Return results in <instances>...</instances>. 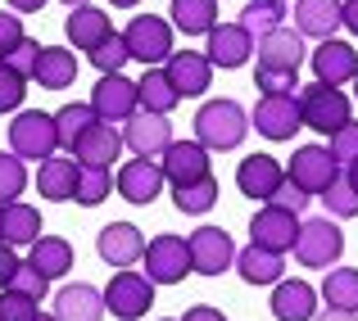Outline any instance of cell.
Returning a JSON list of instances; mask_svg holds the SVG:
<instances>
[{
	"instance_id": "6da1fadb",
	"label": "cell",
	"mask_w": 358,
	"mask_h": 321,
	"mask_svg": "<svg viewBox=\"0 0 358 321\" xmlns=\"http://www.w3.org/2000/svg\"><path fill=\"white\" fill-rule=\"evenodd\" d=\"M250 136V113L236 100H209L195 113V140L204 149H241V140Z\"/></svg>"
},
{
	"instance_id": "7a4b0ae2",
	"label": "cell",
	"mask_w": 358,
	"mask_h": 321,
	"mask_svg": "<svg viewBox=\"0 0 358 321\" xmlns=\"http://www.w3.org/2000/svg\"><path fill=\"white\" fill-rule=\"evenodd\" d=\"M295 105H299V127L322 131V136H331V131H341L350 122V96L341 87H322V82L299 87Z\"/></svg>"
},
{
	"instance_id": "3957f363",
	"label": "cell",
	"mask_w": 358,
	"mask_h": 321,
	"mask_svg": "<svg viewBox=\"0 0 358 321\" xmlns=\"http://www.w3.org/2000/svg\"><path fill=\"white\" fill-rule=\"evenodd\" d=\"M290 249H295L299 267H336L345 253V231L336 226V217H308V222H299V235Z\"/></svg>"
},
{
	"instance_id": "277c9868",
	"label": "cell",
	"mask_w": 358,
	"mask_h": 321,
	"mask_svg": "<svg viewBox=\"0 0 358 321\" xmlns=\"http://www.w3.org/2000/svg\"><path fill=\"white\" fill-rule=\"evenodd\" d=\"M122 45H127V59H141L145 68H159L173 54V23L159 14H136L122 32Z\"/></svg>"
},
{
	"instance_id": "5b68a950",
	"label": "cell",
	"mask_w": 358,
	"mask_h": 321,
	"mask_svg": "<svg viewBox=\"0 0 358 321\" xmlns=\"http://www.w3.org/2000/svg\"><path fill=\"white\" fill-rule=\"evenodd\" d=\"M55 149H59V136H55V113H41V109H23V113H18L14 127H9V154L41 163V158L55 154Z\"/></svg>"
},
{
	"instance_id": "8992f818",
	"label": "cell",
	"mask_w": 358,
	"mask_h": 321,
	"mask_svg": "<svg viewBox=\"0 0 358 321\" xmlns=\"http://www.w3.org/2000/svg\"><path fill=\"white\" fill-rule=\"evenodd\" d=\"M100 294H105V313H114L118 321H136L155 308V285H150L145 271H127V267L114 271V281Z\"/></svg>"
},
{
	"instance_id": "52a82bcc",
	"label": "cell",
	"mask_w": 358,
	"mask_h": 321,
	"mask_svg": "<svg viewBox=\"0 0 358 321\" xmlns=\"http://www.w3.org/2000/svg\"><path fill=\"white\" fill-rule=\"evenodd\" d=\"M141 262H145L150 285H177V281H186V271H191V249H186L182 235L164 231V235H155V240L145 244Z\"/></svg>"
},
{
	"instance_id": "ba28073f",
	"label": "cell",
	"mask_w": 358,
	"mask_h": 321,
	"mask_svg": "<svg viewBox=\"0 0 358 321\" xmlns=\"http://www.w3.org/2000/svg\"><path fill=\"white\" fill-rule=\"evenodd\" d=\"M122 145L136 149V158H159L168 145H173V122H168V113H150V109H136L127 122H122Z\"/></svg>"
},
{
	"instance_id": "9c48e42d",
	"label": "cell",
	"mask_w": 358,
	"mask_h": 321,
	"mask_svg": "<svg viewBox=\"0 0 358 321\" xmlns=\"http://www.w3.org/2000/svg\"><path fill=\"white\" fill-rule=\"evenodd\" d=\"M286 177L304 195H322L327 186L341 177V163L331 158V149H327V145H299L295 158H290V167H286Z\"/></svg>"
},
{
	"instance_id": "30bf717a",
	"label": "cell",
	"mask_w": 358,
	"mask_h": 321,
	"mask_svg": "<svg viewBox=\"0 0 358 321\" xmlns=\"http://www.w3.org/2000/svg\"><path fill=\"white\" fill-rule=\"evenodd\" d=\"M186 249H191V271H200V276H222L236 262V244L222 226H200L186 240Z\"/></svg>"
},
{
	"instance_id": "8fae6325",
	"label": "cell",
	"mask_w": 358,
	"mask_h": 321,
	"mask_svg": "<svg viewBox=\"0 0 358 321\" xmlns=\"http://www.w3.org/2000/svg\"><path fill=\"white\" fill-rule=\"evenodd\" d=\"M91 109H96L100 122H127L131 113L141 109L136 82L122 77V73H105V77L96 82V91H91Z\"/></svg>"
},
{
	"instance_id": "7c38bea8",
	"label": "cell",
	"mask_w": 358,
	"mask_h": 321,
	"mask_svg": "<svg viewBox=\"0 0 358 321\" xmlns=\"http://www.w3.org/2000/svg\"><path fill=\"white\" fill-rule=\"evenodd\" d=\"M114 186L127 204H155L159 195H164L168 177H164V167H159V158H131V163L118 167Z\"/></svg>"
},
{
	"instance_id": "4fadbf2b",
	"label": "cell",
	"mask_w": 358,
	"mask_h": 321,
	"mask_svg": "<svg viewBox=\"0 0 358 321\" xmlns=\"http://www.w3.org/2000/svg\"><path fill=\"white\" fill-rule=\"evenodd\" d=\"M164 77L173 82V91L182 100H191V96H204V91H209L213 64L204 59V50H173L168 64H164Z\"/></svg>"
},
{
	"instance_id": "5bb4252c",
	"label": "cell",
	"mask_w": 358,
	"mask_h": 321,
	"mask_svg": "<svg viewBox=\"0 0 358 321\" xmlns=\"http://www.w3.org/2000/svg\"><path fill=\"white\" fill-rule=\"evenodd\" d=\"M250 122H254V131L268 136V140H295V131H299V105H295V96H263L259 105H254Z\"/></svg>"
},
{
	"instance_id": "9a60e30c",
	"label": "cell",
	"mask_w": 358,
	"mask_h": 321,
	"mask_svg": "<svg viewBox=\"0 0 358 321\" xmlns=\"http://www.w3.org/2000/svg\"><path fill=\"white\" fill-rule=\"evenodd\" d=\"M96 253L109 262V267H131V262H141V253H145V235H141V226L131 222H109L100 226L96 235Z\"/></svg>"
},
{
	"instance_id": "2e32d148",
	"label": "cell",
	"mask_w": 358,
	"mask_h": 321,
	"mask_svg": "<svg viewBox=\"0 0 358 321\" xmlns=\"http://www.w3.org/2000/svg\"><path fill=\"white\" fill-rule=\"evenodd\" d=\"M254 54H259V68H277V73H299L304 64V36L295 27H277V32L259 36L254 41Z\"/></svg>"
},
{
	"instance_id": "e0dca14e",
	"label": "cell",
	"mask_w": 358,
	"mask_h": 321,
	"mask_svg": "<svg viewBox=\"0 0 358 321\" xmlns=\"http://www.w3.org/2000/svg\"><path fill=\"white\" fill-rule=\"evenodd\" d=\"M159 167L173 186H186V181H200L209 177V149L200 140H173V145L159 154Z\"/></svg>"
},
{
	"instance_id": "ac0fdd59",
	"label": "cell",
	"mask_w": 358,
	"mask_h": 321,
	"mask_svg": "<svg viewBox=\"0 0 358 321\" xmlns=\"http://www.w3.org/2000/svg\"><path fill=\"white\" fill-rule=\"evenodd\" d=\"M286 167L277 163L272 154H245L236 163V191L245 200H272V191L281 186Z\"/></svg>"
},
{
	"instance_id": "d6986e66",
	"label": "cell",
	"mask_w": 358,
	"mask_h": 321,
	"mask_svg": "<svg viewBox=\"0 0 358 321\" xmlns=\"http://www.w3.org/2000/svg\"><path fill=\"white\" fill-rule=\"evenodd\" d=\"M118 154H122V136L114 131V122H91L78 136V145H73L78 167H109V163H118Z\"/></svg>"
},
{
	"instance_id": "ffe728a7",
	"label": "cell",
	"mask_w": 358,
	"mask_h": 321,
	"mask_svg": "<svg viewBox=\"0 0 358 321\" xmlns=\"http://www.w3.org/2000/svg\"><path fill=\"white\" fill-rule=\"evenodd\" d=\"M250 54H254V36L241 23H218L209 32V45H204V59L213 68H241Z\"/></svg>"
},
{
	"instance_id": "44dd1931",
	"label": "cell",
	"mask_w": 358,
	"mask_h": 321,
	"mask_svg": "<svg viewBox=\"0 0 358 321\" xmlns=\"http://www.w3.org/2000/svg\"><path fill=\"white\" fill-rule=\"evenodd\" d=\"M250 235H254V244H259V249L286 253L290 244H295V235H299V217L272 209V204H263V209L254 213V222H250Z\"/></svg>"
},
{
	"instance_id": "7402d4cb",
	"label": "cell",
	"mask_w": 358,
	"mask_h": 321,
	"mask_svg": "<svg viewBox=\"0 0 358 321\" xmlns=\"http://www.w3.org/2000/svg\"><path fill=\"white\" fill-rule=\"evenodd\" d=\"M308 59H313V73H317L322 87H345V82H354V73H358V50L350 41H336V36L322 41Z\"/></svg>"
},
{
	"instance_id": "603a6c76",
	"label": "cell",
	"mask_w": 358,
	"mask_h": 321,
	"mask_svg": "<svg viewBox=\"0 0 358 321\" xmlns=\"http://www.w3.org/2000/svg\"><path fill=\"white\" fill-rule=\"evenodd\" d=\"M272 317L277 321H313L317 317V290L308 281H286L281 276L272 285Z\"/></svg>"
},
{
	"instance_id": "cb8c5ba5",
	"label": "cell",
	"mask_w": 358,
	"mask_h": 321,
	"mask_svg": "<svg viewBox=\"0 0 358 321\" xmlns=\"http://www.w3.org/2000/svg\"><path fill=\"white\" fill-rule=\"evenodd\" d=\"M109 32H114V23H109V14L96 9V5H78V9H69V18H64V36H69V45H78L82 54H91Z\"/></svg>"
},
{
	"instance_id": "d4e9b609",
	"label": "cell",
	"mask_w": 358,
	"mask_h": 321,
	"mask_svg": "<svg viewBox=\"0 0 358 321\" xmlns=\"http://www.w3.org/2000/svg\"><path fill=\"white\" fill-rule=\"evenodd\" d=\"M32 82H41V91H69L78 82V54L69 45H41Z\"/></svg>"
},
{
	"instance_id": "484cf974",
	"label": "cell",
	"mask_w": 358,
	"mask_h": 321,
	"mask_svg": "<svg viewBox=\"0 0 358 321\" xmlns=\"http://www.w3.org/2000/svg\"><path fill=\"white\" fill-rule=\"evenodd\" d=\"M100 317H105V294L87 281L64 285L55 294V321H100Z\"/></svg>"
},
{
	"instance_id": "4316f807",
	"label": "cell",
	"mask_w": 358,
	"mask_h": 321,
	"mask_svg": "<svg viewBox=\"0 0 358 321\" xmlns=\"http://www.w3.org/2000/svg\"><path fill=\"white\" fill-rule=\"evenodd\" d=\"M36 191H41V200L69 204L73 191H78V158H64V154L41 158V167H36Z\"/></svg>"
},
{
	"instance_id": "83f0119b",
	"label": "cell",
	"mask_w": 358,
	"mask_h": 321,
	"mask_svg": "<svg viewBox=\"0 0 358 321\" xmlns=\"http://www.w3.org/2000/svg\"><path fill=\"white\" fill-rule=\"evenodd\" d=\"M341 27V0H295V32L331 41Z\"/></svg>"
},
{
	"instance_id": "f1b7e54d",
	"label": "cell",
	"mask_w": 358,
	"mask_h": 321,
	"mask_svg": "<svg viewBox=\"0 0 358 321\" xmlns=\"http://www.w3.org/2000/svg\"><path fill=\"white\" fill-rule=\"evenodd\" d=\"M36 235H41V213L32 204H23V200L0 204V240L18 249V244H32Z\"/></svg>"
},
{
	"instance_id": "f546056e",
	"label": "cell",
	"mask_w": 358,
	"mask_h": 321,
	"mask_svg": "<svg viewBox=\"0 0 358 321\" xmlns=\"http://www.w3.org/2000/svg\"><path fill=\"white\" fill-rule=\"evenodd\" d=\"M27 262H32L36 271H41L45 281L64 276V271H73V244L64 240V235H36L32 244H27Z\"/></svg>"
},
{
	"instance_id": "4dcf8cb0",
	"label": "cell",
	"mask_w": 358,
	"mask_h": 321,
	"mask_svg": "<svg viewBox=\"0 0 358 321\" xmlns=\"http://www.w3.org/2000/svg\"><path fill=\"white\" fill-rule=\"evenodd\" d=\"M231 267L241 271L250 285H277L281 271H286V253H272V249H259V244H250V249L236 253V262Z\"/></svg>"
},
{
	"instance_id": "1f68e13d",
	"label": "cell",
	"mask_w": 358,
	"mask_h": 321,
	"mask_svg": "<svg viewBox=\"0 0 358 321\" xmlns=\"http://www.w3.org/2000/svg\"><path fill=\"white\" fill-rule=\"evenodd\" d=\"M168 18H173V32L209 36L218 27V0H173Z\"/></svg>"
},
{
	"instance_id": "d6a6232c",
	"label": "cell",
	"mask_w": 358,
	"mask_h": 321,
	"mask_svg": "<svg viewBox=\"0 0 358 321\" xmlns=\"http://www.w3.org/2000/svg\"><path fill=\"white\" fill-rule=\"evenodd\" d=\"M286 0H250V5L241 9V27L259 41V36L277 32V27H286Z\"/></svg>"
},
{
	"instance_id": "836d02e7",
	"label": "cell",
	"mask_w": 358,
	"mask_h": 321,
	"mask_svg": "<svg viewBox=\"0 0 358 321\" xmlns=\"http://www.w3.org/2000/svg\"><path fill=\"white\" fill-rule=\"evenodd\" d=\"M136 100H141V109H150V113H173L182 105V96H177L173 82L164 77V68H145V77L136 82Z\"/></svg>"
},
{
	"instance_id": "e575fe53",
	"label": "cell",
	"mask_w": 358,
	"mask_h": 321,
	"mask_svg": "<svg viewBox=\"0 0 358 321\" xmlns=\"http://www.w3.org/2000/svg\"><path fill=\"white\" fill-rule=\"evenodd\" d=\"M173 204H177V213H191V217H200V213H209L213 204H218V177H200V181H186V186H173Z\"/></svg>"
},
{
	"instance_id": "d590c367",
	"label": "cell",
	"mask_w": 358,
	"mask_h": 321,
	"mask_svg": "<svg viewBox=\"0 0 358 321\" xmlns=\"http://www.w3.org/2000/svg\"><path fill=\"white\" fill-rule=\"evenodd\" d=\"M322 299H327V308L358 313V267H331V271H327Z\"/></svg>"
},
{
	"instance_id": "8d00e7d4",
	"label": "cell",
	"mask_w": 358,
	"mask_h": 321,
	"mask_svg": "<svg viewBox=\"0 0 358 321\" xmlns=\"http://www.w3.org/2000/svg\"><path fill=\"white\" fill-rule=\"evenodd\" d=\"M109 191H114V172H109V167H78V191H73V200H78L82 209L105 204Z\"/></svg>"
},
{
	"instance_id": "74e56055",
	"label": "cell",
	"mask_w": 358,
	"mask_h": 321,
	"mask_svg": "<svg viewBox=\"0 0 358 321\" xmlns=\"http://www.w3.org/2000/svg\"><path fill=\"white\" fill-rule=\"evenodd\" d=\"M91 122H100L91 105H64L59 113H55V136H59V145L73 149V145H78V136L91 127Z\"/></svg>"
},
{
	"instance_id": "f35d334b",
	"label": "cell",
	"mask_w": 358,
	"mask_h": 321,
	"mask_svg": "<svg viewBox=\"0 0 358 321\" xmlns=\"http://www.w3.org/2000/svg\"><path fill=\"white\" fill-rule=\"evenodd\" d=\"M27 191V167L18 154H9V149H0V204L18 200V195Z\"/></svg>"
},
{
	"instance_id": "ab89813d",
	"label": "cell",
	"mask_w": 358,
	"mask_h": 321,
	"mask_svg": "<svg viewBox=\"0 0 358 321\" xmlns=\"http://www.w3.org/2000/svg\"><path fill=\"white\" fill-rule=\"evenodd\" d=\"M322 204H327V217H358V191L345 177H336L322 191Z\"/></svg>"
},
{
	"instance_id": "60d3db41",
	"label": "cell",
	"mask_w": 358,
	"mask_h": 321,
	"mask_svg": "<svg viewBox=\"0 0 358 321\" xmlns=\"http://www.w3.org/2000/svg\"><path fill=\"white\" fill-rule=\"evenodd\" d=\"M91 64H96L100 73H122V64H127V45H122V32H109L105 41L96 45V50L87 54Z\"/></svg>"
},
{
	"instance_id": "b9f144b4",
	"label": "cell",
	"mask_w": 358,
	"mask_h": 321,
	"mask_svg": "<svg viewBox=\"0 0 358 321\" xmlns=\"http://www.w3.org/2000/svg\"><path fill=\"white\" fill-rule=\"evenodd\" d=\"M5 290H14V294H27V299H36V304H41V299H45V290H50V281H45L41 271L32 267V262H18Z\"/></svg>"
},
{
	"instance_id": "7bdbcfd3",
	"label": "cell",
	"mask_w": 358,
	"mask_h": 321,
	"mask_svg": "<svg viewBox=\"0 0 358 321\" xmlns=\"http://www.w3.org/2000/svg\"><path fill=\"white\" fill-rule=\"evenodd\" d=\"M254 87H259L263 96H295V91H299V73L259 68V73H254Z\"/></svg>"
},
{
	"instance_id": "ee69618b",
	"label": "cell",
	"mask_w": 358,
	"mask_h": 321,
	"mask_svg": "<svg viewBox=\"0 0 358 321\" xmlns=\"http://www.w3.org/2000/svg\"><path fill=\"white\" fill-rule=\"evenodd\" d=\"M41 313V304L27 294H14V290H0V321H32Z\"/></svg>"
},
{
	"instance_id": "f6af8a7d",
	"label": "cell",
	"mask_w": 358,
	"mask_h": 321,
	"mask_svg": "<svg viewBox=\"0 0 358 321\" xmlns=\"http://www.w3.org/2000/svg\"><path fill=\"white\" fill-rule=\"evenodd\" d=\"M36 54H41V41H32V36H23V41L14 45V50L5 54V68H14L18 77H32V68H36Z\"/></svg>"
},
{
	"instance_id": "bcb514c9",
	"label": "cell",
	"mask_w": 358,
	"mask_h": 321,
	"mask_svg": "<svg viewBox=\"0 0 358 321\" xmlns=\"http://www.w3.org/2000/svg\"><path fill=\"white\" fill-rule=\"evenodd\" d=\"M308 200H313V195H304V191H299V186L295 181H290V177H281V186H277V191H272V209H281V213H304L308 209Z\"/></svg>"
},
{
	"instance_id": "7dc6e473",
	"label": "cell",
	"mask_w": 358,
	"mask_h": 321,
	"mask_svg": "<svg viewBox=\"0 0 358 321\" xmlns=\"http://www.w3.org/2000/svg\"><path fill=\"white\" fill-rule=\"evenodd\" d=\"M23 96H27V77H18L14 68L0 64V113H14L23 105Z\"/></svg>"
},
{
	"instance_id": "c3c4849f",
	"label": "cell",
	"mask_w": 358,
	"mask_h": 321,
	"mask_svg": "<svg viewBox=\"0 0 358 321\" xmlns=\"http://www.w3.org/2000/svg\"><path fill=\"white\" fill-rule=\"evenodd\" d=\"M331 158H336V163H345V167L358 158V122L354 118L345 122L341 131H331Z\"/></svg>"
},
{
	"instance_id": "681fc988",
	"label": "cell",
	"mask_w": 358,
	"mask_h": 321,
	"mask_svg": "<svg viewBox=\"0 0 358 321\" xmlns=\"http://www.w3.org/2000/svg\"><path fill=\"white\" fill-rule=\"evenodd\" d=\"M23 36H27V32H23V18H18L14 9H0V59H5V54L14 50Z\"/></svg>"
},
{
	"instance_id": "f907efd6",
	"label": "cell",
	"mask_w": 358,
	"mask_h": 321,
	"mask_svg": "<svg viewBox=\"0 0 358 321\" xmlns=\"http://www.w3.org/2000/svg\"><path fill=\"white\" fill-rule=\"evenodd\" d=\"M18 262H23V258L14 253V244H5V240H0V290L9 285V276H14V267H18Z\"/></svg>"
},
{
	"instance_id": "816d5d0a",
	"label": "cell",
	"mask_w": 358,
	"mask_h": 321,
	"mask_svg": "<svg viewBox=\"0 0 358 321\" xmlns=\"http://www.w3.org/2000/svg\"><path fill=\"white\" fill-rule=\"evenodd\" d=\"M182 321H227V317H222L218 308H209V304H195V308H186Z\"/></svg>"
},
{
	"instance_id": "f5cc1de1",
	"label": "cell",
	"mask_w": 358,
	"mask_h": 321,
	"mask_svg": "<svg viewBox=\"0 0 358 321\" xmlns=\"http://www.w3.org/2000/svg\"><path fill=\"white\" fill-rule=\"evenodd\" d=\"M341 27H350L358 36V0H341Z\"/></svg>"
},
{
	"instance_id": "db71d44e",
	"label": "cell",
	"mask_w": 358,
	"mask_h": 321,
	"mask_svg": "<svg viewBox=\"0 0 358 321\" xmlns=\"http://www.w3.org/2000/svg\"><path fill=\"white\" fill-rule=\"evenodd\" d=\"M5 9H14V14H36V9H45V0H5Z\"/></svg>"
},
{
	"instance_id": "11a10c76",
	"label": "cell",
	"mask_w": 358,
	"mask_h": 321,
	"mask_svg": "<svg viewBox=\"0 0 358 321\" xmlns=\"http://www.w3.org/2000/svg\"><path fill=\"white\" fill-rule=\"evenodd\" d=\"M313 321H358V313H345V308H322Z\"/></svg>"
},
{
	"instance_id": "9f6ffc18",
	"label": "cell",
	"mask_w": 358,
	"mask_h": 321,
	"mask_svg": "<svg viewBox=\"0 0 358 321\" xmlns=\"http://www.w3.org/2000/svg\"><path fill=\"white\" fill-rule=\"evenodd\" d=\"M345 181H350L354 191H358V158H354V163H350V172H345Z\"/></svg>"
},
{
	"instance_id": "6f0895ef",
	"label": "cell",
	"mask_w": 358,
	"mask_h": 321,
	"mask_svg": "<svg viewBox=\"0 0 358 321\" xmlns=\"http://www.w3.org/2000/svg\"><path fill=\"white\" fill-rule=\"evenodd\" d=\"M109 5H118V9H136L141 0H109Z\"/></svg>"
},
{
	"instance_id": "680465c9",
	"label": "cell",
	"mask_w": 358,
	"mask_h": 321,
	"mask_svg": "<svg viewBox=\"0 0 358 321\" xmlns=\"http://www.w3.org/2000/svg\"><path fill=\"white\" fill-rule=\"evenodd\" d=\"M64 5H69V9H78V5H91V0H64Z\"/></svg>"
},
{
	"instance_id": "91938a15",
	"label": "cell",
	"mask_w": 358,
	"mask_h": 321,
	"mask_svg": "<svg viewBox=\"0 0 358 321\" xmlns=\"http://www.w3.org/2000/svg\"><path fill=\"white\" fill-rule=\"evenodd\" d=\"M32 321H55V317H45V313H36V317H32Z\"/></svg>"
},
{
	"instance_id": "94428289",
	"label": "cell",
	"mask_w": 358,
	"mask_h": 321,
	"mask_svg": "<svg viewBox=\"0 0 358 321\" xmlns=\"http://www.w3.org/2000/svg\"><path fill=\"white\" fill-rule=\"evenodd\" d=\"M354 100H358V73H354Z\"/></svg>"
},
{
	"instance_id": "6125c7cd",
	"label": "cell",
	"mask_w": 358,
	"mask_h": 321,
	"mask_svg": "<svg viewBox=\"0 0 358 321\" xmlns=\"http://www.w3.org/2000/svg\"><path fill=\"white\" fill-rule=\"evenodd\" d=\"M164 321H173V317H164Z\"/></svg>"
}]
</instances>
